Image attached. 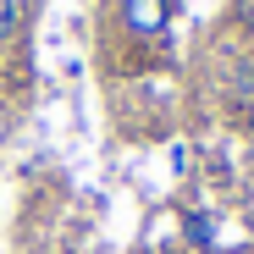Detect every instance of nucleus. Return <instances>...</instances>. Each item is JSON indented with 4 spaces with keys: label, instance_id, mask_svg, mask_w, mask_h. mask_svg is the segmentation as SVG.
Segmentation results:
<instances>
[{
    "label": "nucleus",
    "instance_id": "nucleus-1",
    "mask_svg": "<svg viewBox=\"0 0 254 254\" xmlns=\"http://www.w3.org/2000/svg\"><path fill=\"white\" fill-rule=\"evenodd\" d=\"M122 28L133 39H160L172 28V0H122Z\"/></svg>",
    "mask_w": 254,
    "mask_h": 254
},
{
    "label": "nucleus",
    "instance_id": "nucleus-2",
    "mask_svg": "<svg viewBox=\"0 0 254 254\" xmlns=\"http://www.w3.org/2000/svg\"><path fill=\"white\" fill-rule=\"evenodd\" d=\"M183 232H188V243H193V249H216V232H210V216H199V210H193V216H183Z\"/></svg>",
    "mask_w": 254,
    "mask_h": 254
},
{
    "label": "nucleus",
    "instance_id": "nucleus-3",
    "mask_svg": "<svg viewBox=\"0 0 254 254\" xmlns=\"http://www.w3.org/2000/svg\"><path fill=\"white\" fill-rule=\"evenodd\" d=\"M22 33V0H0V45H11Z\"/></svg>",
    "mask_w": 254,
    "mask_h": 254
},
{
    "label": "nucleus",
    "instance_id": "nucleus-4",
    "mask_svg": "<svg viewBox=\"0 0 254 254\" xmlns=\"http://www.w3.org/2000/svg\"><path fill=\"white\" fill-rule=\"evenodd\" d=\"M232 22L243 33H254V0H232Z\"/></svg>",
    "mask_w": 254,
    "mask_h": 254
}]
</instances>
